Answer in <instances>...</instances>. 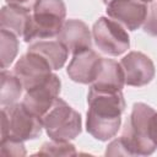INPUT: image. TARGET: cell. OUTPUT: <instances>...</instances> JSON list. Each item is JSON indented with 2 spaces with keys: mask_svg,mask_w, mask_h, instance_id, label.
Segmentation results:
<instances>
[{
  "mask_svg": "<svg viewBox=\"0 0 157 157\" xmlns=\"http://www.w3.org/2000/svg\"><path fill=\"white\" fill-rule=\"evenodd\" d=\"M156 140H157V113H156Z\"/></svg>",
  "mask_w": 157,
  "mask_h": 157,
  "instance_id": "cell-17",
  "label": "cell"
},
{
  "mask_svg": "<svg viewBox=\"0 0 157 157\" xmlns=\"http://www.w3.org/2000/svg\"><path fill=\"white\" fill-rule=\"evenodd\" d=\"M29 50L40 54L52 66L53 70L60 69L67 58V49L61 42H40L29 48Z\"/></svg>",
  "mask_w": 157,
  "mask_h": 157,
  "instance_id": "cell-12",
  "label": "cell"
},
{
  "mask_svg": "<svg viewBox=\"0 0 157 157\" xmlns=\"http://www.w3.org/2000/svg\"><path fill=\"white\" fill-rule=\"evenodd\" d=\"M42 126V118L34 115L22 103L2 107L1 140L13 139L22 141L26 139H34L40 134Z\"/></svg>",
  "mask_w": 157,
  "mask_h": 157,
  "instance_id": "cell-3",
  "label": "cell"
},
{
  "mask_svg": "<svg viewBox=\"0 0 157 157\" xmlns=\"http://www.w3.org/2000/svg\"><path fill=\"white\" fill-rule=\"evenodd\" d=\"M43 126L53 140L74 139L81 131V117L63 99L56 98L52 108L43 117Z\"/></svg>",
  "mask_w": 157,
  "mask_h": 157,
  "instance_id": "cell-4",
  "label": "cell"
},
{
  "mask_svg": "<svg viewBox=\"0 0 157 157\" xmlns=\"http://www.w3.org/2000/svg\"><path fill=\"white\" fill-rule=\"evenodd\" d=\"M87 101L90 104L87 112V130L96 139H110L119 129L120 115L125 107L121 92L92 86Z\"/></svg>",
  "mask_w": 157,
  "mask_h": 157,
  "instance_id": "cell-1",
  "label": "cell"
},
{
  "mask_svg": "<svg viewBox=\"0 0 157 157\" xmlns=\"http://www.w3.org/2000/svg\"><path fill=\"white\" fill-rule=\"evenodd\" d=\"M60 91V81L53 75L47 82L27 91L22 104L34 115L43 119L45 113L52 108Z\"/></svg>",
  "mask_w": 157,
  "mask_h": 157,
  "instance_id": "cell-7",
  "label": "cell"
},
{
  "mask_svg": "<svg viewBox=\"0 0 157 157\" xmlns=\"http://www.w3.org/2000/svg\"><path fill=\"white\" fill-rule=\"evenodd\" d=\"M102 63L103 58L97 55L93 50L88 49L75 54L67 67V74L76 82L93 83L101 71Z\"/></svg>",
  "mask_w": 157,
  "mask_h": 157,
  "instance_id": "cell-9",
  "label": "cell"
},
{
  "mask_svg": "<svg viewBox=\"0 0 157 157\" xmlns=\"http://www.w3.org/2000/svg\"><path fill=\"white\" fill-rule=\"evenodd\" d=\"M65 18V5L61 0H37L29 15L23 34L26 42L50 38L60 33Z\"/></svg>",
  "mask_w": 157,
  "mask_h": 157,
  "instance_id": "cell-2",
  "label": "cell"
},
{
  "mask_svg": "<svg viewBox=\"0 0 157 157\" xmlns=\"http://www.w3.org/2000/svg\"><path fill=\"white\" fill-rule=\"evenodd\" d=\"M120 65L124 71L125 83L130 86H144L148 83L155 75L152 61L142 53L131 52L123 58Z\"/></svg>",
  "mask_w": 157,
  "mask_h": 157,
  "instance_id": "cell-8",
  "label": "cell"
},
{
  "mask_svg": "<svg viewBox=\"0 0 157 157\" xmlns=\"http://www.w3.org/2000/svg\"><path fill=\"white\" fill-rule=\"evenodd\" d=\"M140 1H142V2H152L155 0H140Z\"/></svg>",
  "mask_w": 157,
  "mask_h": 157,
  "instance_id": "cell-18",
  "label": "cell"
},
{
  "mask_svg": "<svg viewBox=\"0 0 157 157\" xmlns=\"http://www.w3.org/2000/svg\"><path fill=\"white\" fill-rule=\"evenodd\" d=\"M22 82L20 78L11 72H7L2 69L1 72V104L2 105H11L13 104L21 94L22 91Z\"/></svg>",
  "mask_w": 157,
  "mask_h": 157,
  "instance_id": "cell-14",
  "label": "cell"
},
{
  "mask_svg": "<svg viewBox=\"0 0 157 157\" xmlns=\"http://www.w3.org/2000/svg\"><path fill=\"white\" fill-rule=\"evenodd\" d=\"M29 15L31 12L7 5L1 11V28L23 37Z\"/></svg>",
  "mask_w": 157,
  "mask_h": 157,
  "instance_id": "cell-13",
  "label": "cell"
},
{
  "mask_svg": "<svg viewBox=\"0 0 157 157\" xmlns=\"http://www.w3.org/2000/svg\"><path fill=\"white\" fill-rule=\"evenodd\" d=\"M156 1H157V0H156Z\"/></svg>",
  "mask_w": 157,
  "mask_h": 157,
  "instance_id": "cell-19",
  "label": "cell"
},
{
  "mask_svg": "<svg viewBox=\"0 0 157 157\" xmlns=\"http://www.w3.org/2000/svg\"><path fill=\"white\" fill-rule=\"evenodd\" d=\"M97 48L109 55H120L129 48V36L124 27L113 18L101 17L93 26Z\"/></svg>",
  "mask_w": 157,
  "mask_h": 157,
  "instance_id": "cell-5",
  "label": "cell"
},
{
  "mask_svg": "<svg viewBox=\"0 0 157 157\" xmlns=\"http://www.w3.org/2000/svg\"><path fill=\"white\" fill-rule=\"evenodd\" d=\"M58 38V40L61 42L74 55L88 50L91 47V36L88 28L82 21L78 20L67 21L63 26Z\"/></svg>",
  "mask_w": 157,
  "mask_h": 157,
  "instance_id": "cell-10",
  "label": "cell"
},
{
  "mask_svg": "<svg viewBox=\"0 0 157 157\" xmlns=\"http://www.w3.org/2000/svg\"><path fill=\"white\" fill-rule=\"evenodd\" d=\"M17 39L16 34L1 28V63L2 69L10 65L17 53Z\"/></svg>",
  "mask_w": 157,
  "mask_h": 157,
  "instance_id": "cell-15",
  "label": "cell"
},
{
  "mask_svg": "<svg viewBox=\"0 0 157 157\" xmlns=\"http://www.w3.org/2000/svg\"><path fill=\"white\" fill-rule=\"evenodd\" d=\"M125 83L124 71L120 64L112 59H103L101 71L93 82V87L120 91Z\"/></svg>",
  "mask_w": 157,
  "mask_h": 157,
  "instance_id": "cell-11",
  "label": "cell"
},
{
  "mask_svg": "<svg viewBox=\"0 0 157 157\" xmlns=\"http://www.w3.org/2000/svg\"><path fill=\"white\" fill-rule=\"evenodd\" d=\"M145 32H147L151 36H157V1H152L148 12H147V17L145 20Z\"/></svg>",
  "mask_w": 157,
  "mask_h": 157,
  "instance_id": "cell-16",
  "label": "cell"
},
{
  "mask_svg": "<svg viewBox=\"0 0 157 157\" xmlns=\"http://www.w3.org/2000/svg\"><path fill=\"white\" fill-rule=\"evenodd\" d=\"M147 12L146 4L140 0H113L107 6L108 16L131 31L145 22Z\"/></svg>",
  "mask_w": 157,
  "mask_h": 157,
  "instance_id": "cell-6",
  "label": "cell"
}]
</instances>
